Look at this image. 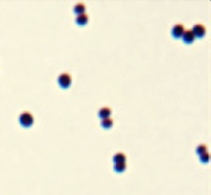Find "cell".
<instances>
[{
	"mask_svg": "<svg viewBox=\"0 0 211 195\" xmlns=\"http://www.w3.org/2000/svg\"><path fill=\"white\" fill-rule=\"evenodd\" d=\"M19 121H20V125L22 126V127H31L32 125H33V121H35V119H33V116L30 114V112H27V111H25V112H22L21 115H20V118H19Z\"/></svg>",
	"mask_w": 211,
	"mask_h": 195,
	"instance_id": "obj_1",
	"label": "cell"
},
{
	"mask_svg": "<svg viewBox=\"0 0 211 195\" xmlns=\"http://www.w3.org/2000/svg\"><path fill=\"white\" fill-rule=\"evenodd\" d=\"M58 84L62 89H68L72 85V77L68 73H62L58 77Z\"/></svg>",
	"mask_w": 211,
	"mask_h": 195,
	"instance_id": "obj_2",
	"label": "cell"
},
{
	"mask_svg": "<svg viewBox=\"0 0 211 195\" xmlns=\"http://www.w3.org/2000/svg\"><path fill=\"white\" fill-rule=\"evenodd\" d=\"M185 29H184V25L183 24H177L172 27V36L174 38H182L183 33H184Z\"/></svg>",
	"mask_w": 211,
	"mask_h": 195,
	"instance_id": "obj_3",
	"label": "cell"
},
{
	"mask_svg": "<svg viewBox=\"0 0 211 195\" xmlns=\"http://www.w3.org/2000/svg\"><path fill=\"white\" fill-rule=\"evenodd\" d=\"M191 31H193L195 38H196V37H198V38H201V37H204L205 33H206V29H205V26L201 25V24H196V25L193 27V30H191Z\"/></svg>",
	"mask_w": 211,
	"mask_h": 195,
	"instance_id": "obj_4",
	"label": "cell"
},
{
	"mask_svg": "<svg viewBox=\"0 0 211 195\" xmlns=\"http://www.w3.org/2000/svg\"><path fill=\"white\" fill-rule=\"evenodd\" d=\"M182 38H183V41L185 43H188V45L193 43L195 41V36H194V33H193V31H191V30H185L183 36H182Z\"/></svg>",
	"mask_w": 211,
	"mask_h": 195,
	"instance_id": "obj_5",
	"label": "cell"
},
{
	"mask_svg": "<svg viewBox=\"0 0 211 195\" xmlns=\"http://www.w3.org/2000/svg\"><path fill=\"white\" fill-rule=\"evenodd\" d=\"M89 21V16L84 12V14H80V15H77V19H75V22L77 25L79 26H85Z\"/></svg>",
	"mask_w": 211,
	"mask_h": 195,
	"instance_id": "obj_6",
	"label": "cell"
},
{
	"mask_svg": "<svg viewBox=\"0 0 211 195\" xmlns=\"http://www.w3.org/2000/svg\"><path fill=\"white\" fill-rule=\"evenodd\" d=\"M112 161L114 163H126V156L122 152H119L116 154H114Z\"/></svg>",
	"mask_w": 211,
	"mask_h": 195,
	"instance_id": "obj_7",
	"label": "cell"
},
{
	"mask_svg": "<svg viewBox=\"0 0 211 195\" xmlns=\"http://www.w3.org/2000/svg\"><path fill=\"white\" fill-rule=\"evenodd\" d=\"M110 115H111V109L110 108H101L99 110V116H100V119H107L110 118Z\"/></svg>",
	"mask_w": 211,
	"mask_h": 195,
	"instance_id": "obj_8",
	"label": "cell"
},
{
	"mask_svg": "<svg viewBox=\"0 0 211 195\" xmlns=\"http://www.w3.org/2000/svg\"><path fill=\"white\" fill-rule=\"evenodd\" d=\"M74 12L77 14V15H80V14H84L85 12V5L83 4V3H78L75 6H74Z\"/></svg>",
	"mask_w": 211,
	"mask_h": 195,
	"instance_id": "obj_9",
	"label": "cell"
},
{
	"mask_svg": "<svg viewBox=\"0 0 211 195\" xmlns=\"http://www.w3.org/2000/svg\"><path fill=\"white\" fill-rule=\"evenodd\" d=\"M101 126L104 128H111L114 126V120L111 118H107V119H103L101 120Z\"/></svg>",
	"mask_w": 211,
	"mask_h": 195,
	"instance_id": "obj_10",
	"label": "cell"
},
{
	"mask_svg": "<svg viewBox=\"0 0 211 195\" xmlns=\"http://www.w3.org/2000/svg\"><path fill=\"white\" fill-rule=\"evenodd\" d=\"M114 169L117 173H122L126 170V163H114Z\"/></svg>",
	"mask_w": 211,
	"mask_h": 195,
	"instance_id": "obj_11",
	"label": "cell"
},
{
	"mask_svg": "<svg viewBox=\"0 0 211 195\" xmlns=\"http://www.w3.org/2000/svg\"><path fill=\"white\" fill-rule=\"evenodd\" d=\"M207 152V146L206 145H199L198 147H196V153L199 154V156H201V154H204V153H206Z\"/></svg>",
	"mask_w": 211,
	"mask_h": 195,
	"instance_id": "obj_12",
	"label": "cell"
},
{
	"mask_svg": "<svg viewBox=\"0 0 211 195\" xmlns=\"http://www.w3.org/2000/svg\"><path fill=\"white\" fill-rule=\"evenodd\" d=\"M200 161H201L202 163H207V162H209V153H207V152L200 156Z\"/></svg>",
	"mask_w": 211,
	"mask_h": 195,
	"instance_id": "obj_13",
	"label": "cell"
}]
</instances>
